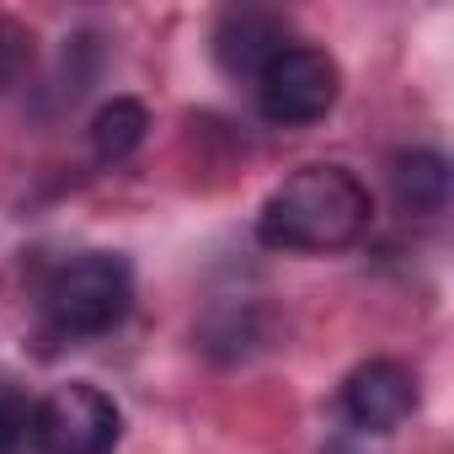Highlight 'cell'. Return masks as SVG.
<instances>
[{
	"mask_svg": "<svg viewBox=\"0 0 454 454\" xmlns=\"http://www.w3.org/2000/svg\"><path fill=\"white\" fill-rule=\"evenodd\" d=\"M38 305H43L49 337H59V342L107 337L134 310V268L118 252H81L49 273Z\"/></svg>",
	"mask_w": 454,
	"mask_h": 454,
	"instance_id": "2",
	"label": "cell"
},
{
	"mask_svg": "<svg viewBox=\"0 0 454 454\" xmlns=\"http://www.w3.org/2000/svg\"><path fill=\"white\" fill-rule=\"evenodd\" d=\"M289 49V22L278 17V12H262V6H231L219 22H214V59H219V70L224 75H247V81H257L262 75V65L273 59V54H284Z\"/></svg>",
	"mask_w": 454,
	"mask_h": 454,
	"instance_id": "6",
	"label": "cell"
},
{
	"mask_svg": "<svg viewBox=\"0 0 454 454\" xmlns=\"http://www.w3.org/2000/svg\"><path fill=\"white\" fill-rule=\"evenodd\" d=\"M337 97H342V70L326 49H310V43H289L257 75V113L273 129L321 123L337 107Z\"/></svg>",
	"mask_w": 454,
	"mask_h": 454,
	"instance_id": "4",
	"label": "cell"
},
{
	"mask_svg": "<svg viewBox=\"0 0 454 454\" xmlns=\"http://www.w3.org/2000/svg\"><path fill=\"white\" fill-rule=\"evenodd\" d=\"M145 134H150V113H145V102H134V97H113V102H102L97 118H91V150H97L102 166L129 160V155L145 145Z\"/></svg>",
	"mask_w": 454,
	"mask_h": 454,
	"instance_id": "8",
	"label": "cell"
},
{
	"mask_svg": "<svg viewBox=\"0 0 454 454\" xmlns=\"http://www.w3.org/2000/svg\"><path fill=\"white\" fill-rule=\"evenodd\" d=\"M390 198L406 219H438L449 208V160L438 150H401L390 160Z\"/></svg>",
	"mask_w": 454,
	"mask_h": 454,
	"instance_id": "7",
	"label": "cell"
},
{
	"mask_svg": "<svg viewBox=\"0 0 454 454\" xmlns=\"http://www.w3.org/2000/svg\"><path fill=\"white\" fill-rule=\"evenodd\" d=\"M417 395L422 390H417V369L411 364L369 358V364H358L342 380V417H348V427L385 438V433H395L417 411Z\"/></svg>",
	"mask_w": 454,
	"mask_h": 454,
	"instance_id": "5",
	"label": "cell"
},
{
	"mask_svg": "<svg viewBox=\"0 0 454 454\" xmlns=\"http://www.w3.org/2000/svg\"><path fill=\"white\" fill-rule=\"evenodd\" d=\"M374 219V192L348 171V166H300L294 176H284L262 214H257V241L268 252H300V257H321V252H348L369 236Z\"/></svg>",
	"mask_w": 454,
	"mask_h": 454,
	"instance_id": "1",
	"label": "cell"
},
{
	"mask_svg": "<svg viewBox=\"0 0 454 454\" xmlns=\"http://www.w3.org/2000/svg\"><path fill=\"white\" fill-rule=\"evenodd\" d=\"M27 422H33V401H27V390H22L12 374H0V454H17V449H22Z\"/></svg>",
	"mask_w": 454,
	"mask_h": 454,
	"instance_id": "9",
	"label": "cell"
},
{
	"mask_svg": "<svg viewBox=\"0 0 454 454\" xmlns=\"http://www.w3.org/2000/svg\"><path fill=\"white\" fill-rule=\"evenodd\" d=\"M27 438L38 454H113L123 438V411L102 385L70 380L33 401Z\"/></svg>",
	"mask_w": 454,
	"mask_h": 454,
	"instance_id": "3",
	"label": "cell"
}]
</instances>
